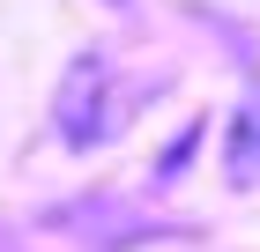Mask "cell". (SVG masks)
I'll list each match as a JSON object with an SVG mask.
<instances>
[{
    "label": "cell",
    "mask_w": 260,
    "mask_h": 252,
    "mask_svg": "<svg viewBox=\"0 0 260 252\" xmlns=\"http://www.w3.org/2000/svg\"><path fill=\"white\" fill-rule=\"evenodd\" d=\"M52 119H60V141L67 149H97V141L119 134V97H112V67L97 52H82L67 67L60 97H52Z\"/></svg>",
    "instance_id": "1"
},
{
    "label": "cell",
    "mask_w": 260,
    "mask_h": 252,
    "mask_svg": "<svg viewBox=\"0 0 260 252\" xmlns=\"http://www.w3.org/2000/svg\"><path fill=\"white\" fill-rule=\"evenodd\" d=\"M231 171H238V178H253V171H260V89L245 97L238 126H231Z\"/></svg>",
    "instance_id": "2"
}]
</instances>
